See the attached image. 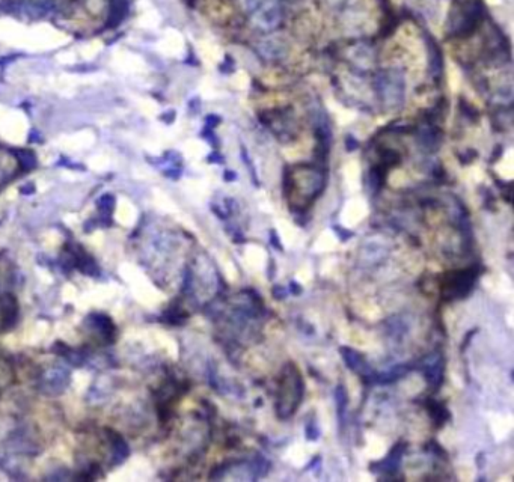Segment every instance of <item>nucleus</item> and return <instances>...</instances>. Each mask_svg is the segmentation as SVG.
<instances>
[{
    "label": "nucleus",
    "instance_id": "nucleus-7",
    "mask_svg": "<svg viewBox=\"0 0 514 482\" xmlns=\"http://www.w3.org/2000/svg\"><path fill=\"white\" fill-rule=\"evenodd\" d=\"M404 455V445L403 443H398L395 445L391 452L388 454V457L378 462H373L370 466L373 473H397L399 466H401V459Z\"/></svg>",
    "mask_w": 514,
    "mask_h": 482
},
{
    "label": "nucleus",
    "instance_id": "nucleus-21",
    "mask_svg": "<svg viewBox=\"0 0 514 482\" xmlns=\"http://www.w3.org/2000/svg\"><path fill=\"white\" fill-rule=\"evenodd\" d=\"M346 148H347V151H354V149H357L359 148V142L353 138V136H347L346 138Z\"/></svg>",
    "mask_w": 514,
    "mask_h": 482
},
{
    "label": "nucleus",
    "instance_id": "nucleus-6",
    "mask_svg": "<svg viewBox=\"0 0 514 482\" xmlns=\"http://www.w3.org/2000/svg\"><path fill=\"white\" fill-rule=\"evenodd\" d=\"M418 368L424 372V377L428 384H431L434 389L439 388L444 380V360L439 354L427 356L424 360L420 362Z\"/></svg>",
    "mask_w": 514,
    "mask_h": 482
},
{
    "label": "nucleus",
    "instance_id": "nucleus-20",
    "mask_svg": "<svg viewBox=\"0 0 514 482\" xmlns=\"http://www.w3.org/2000/svg\"><path fill=\"white\" fill-rule=\"evenodd\" d=\"M318 436H320V431L315 427V423H308V425H306V438L314 441V440L318 438Z\"/></svg>",
    "mask_w": 514,
    "mask_h": 482
},
{
    "label": "nucleus",
    "instance_id": "nucleus-16",
    "mask_svg": "<svg viewBox=\"0 0 514 482\" xmlns=\"http://www.w3.org/2000/svg\"><path fill=\"white\" fill-rule=\"evenodd\" d=\"M399 160H401V159H399V156H398V154H397L395 151H385V152L382 154V161H383V164L388 166V167L397 166V164L399 163Z\"/></svg>",
    "mask_w": 514,
    "mask_h": 482
},
{
    "label": "nucleus",
    "instance_id": "nucleus-22",
    "mask_svg": "<svg viewBox=\"0 0 514 482\" xmlns=\"http://www.w3.org/2000/svg\"><path fill=\"white\" fill-rule=\"evenodd\" d=\"M205 122H207V127H208V128H214V127L220 122V118L217 116V115H208L207 119H205Z\"/></svg>",
    "mask_w": 514,
    "mask_h": 482
},
{
    "label": "nucleus",
    "instance_id": "nucleus-9",
    "mask_svg": "<svg viewBox=\"0 0 514 482\" xmlns=\"http://www.w3.org/2000/svg\"><path fill=\"white\" fill-rule=\"evenodd\" d=\"M0 314H2V322L5 325H8V327L14 325L18 311H17L15 298L12 296L6 294L2 297V300H0Z\"/></svg>",
    "mask_w": 514,
    "mask_h": 482
},
{
    "label": "nucleus",
    "instance_id": "nucleus-18",
    "mask_svg": "<svg viewBox=\"0 0 514 482\" xmlns=\"http://www.w3.org/2000/svg\"><path fill=\"white\" fill-rule=\"evenodd\" d=\"M272 296H273L276 300H283L285 297L288 296V289H285V288L280 286V285H276V286H273V289H272Z\"/></svg>",
    "mask_w": 514,
    "mask_h": 482
},
{
    "label": "nucleus",
    "instance_id": "nucleus-23",
    "mask_svg": "<svg viewBox=\"0 0 514 482\" xmlns=\"http://www.w3.org/2000/svg\"><path fill=\"white\" fill-rule=\"evenodd\" d=\"M477 333H478V329H472L470 332H467V335H465V339H463V344H462V351H465V348L470 344V338L473 335H477Z\"/></svg>",
    "mask_w": 514,
    "mask_h": 482
},
{
    "label": "nucleus",
    "instance_id": "nucleus-2",
    "mask_svg": "<svg viewBox=\"0 0 514 482\" xmlns=\"http://www.w3.org/2000/svg\"><path fill=\"white\" fill-rule=\"evenodd\" d=\"M243 6L262 29H275L280 23V8L276 0H243Z\"/></svg>",
    "mask_w": 514,
    "mask_h": 482
},
{
    "label": "nucleus",
    "instance_id": "nucleus-11",
    "mask_svg": "<svg viewBox=\"0 0 514 482\" xmlns=\"http://www.w3.org/2000/svg\"><path fill=\"white\" fill-rule=\"evenodd\" d=\"M287 43L279 40V38H270V40L264 41L259 48L267 54V57H282L287 53Z\"/></svg>",
    "mask_w": 514,
    "mask_h": 482
},
{
    "label": "nucleus",
    "instance_id": "nucleus-14",
    "mask_svg": "<svg viewBox=\"0 0 514 482\" xmlns=\"http://www.w3.org/2000/svg\"><path fill=\"white\" fill-rule=\"evenodd\" d=\"M335 402H336V409H338V414L339 419L342 420V416H344L346 407H347V392L342 386H336L335 389Z\"/></svg>",
    "mask_w": 514,
    "mask_h": 482
},
{
    "label": "nucleus",
    "instance_id": "nucleus-1",
    "mask_svg": "<svg viewBox=\"0 0 514 482\" xmlns=\"http://www.w3.org/2000/svg\"><path fill=\"white\" fill-rule=\"evenodd\" d=\"M303 392H304V384L299 369L293 363H288L283 368L282 384L279 388L278 404H276L278 416L282 419L290 417L294 413V410L300 406Z\"/></svg>",
    "mask_w": 514,
    "mask_h": 482
},
{
    "label": "nucleus",
    "instance_id": "nucleus-17",
    "mask_svg": "<svg viewBox=\"0 0 514 482\" xmlns=\"http://www.w3.org/2000/svg\"><path fill=\"white\" fill-rule=\"evenodd\" d=\"M333 230H335V234L338 235V238L341 241H347V240H350L353 237V232H350L349 229H344L341 226H333Z\"/></svg>",
    "mask_w": 514,
    "mask_h": 482
},
{
    "label": "nucleus",
    "instance_id": "nucleus-19",
    "mask_svg": "<svg viewBox=\"0 0 514 482\" xmlns=\"http://www.w3.org/2000/svg\"><path fill=\"white\" fill-rule=\"evenodd\" d=\"M269 237H270V244H272L276 250H279V252H283V247H282V244H280V240H279V237H278L276 229H270Z\"/></svg>",
    "mask_w": 514,
    "mask_h": 482
},
{
    "label": "nucleus",
    "instance_id": "nucleus-13",
    "mask_svg": "<svg viewBox=\"0 0 514 482\" xmlns=\"http://www.w3.org/2000/svg\"><path fill=\"white\" fill-rule=\"evenodd\" d=\"M385 175L386 170L382 167H373L368 173V183H370V190L373 193H377L380 188H382L383 183H385Z\"/></svg>",
    "mask_w": 514,
    "mask_h": 482
},
{
    "label": "nucleus",
    "instance_id": "nucleus-25",
    "mask_svg": "<svg viewBox=\"0 0 514 482\" xmlns=\"http://www.w3.org/2000/svg\"><path fill=\"white\" fill-rule=\"evenodd\" d=\"M290 291H291L293 296H300L302 294V286L299 283H296L294 280H291L290 282Z\"/></svg>",
    "mask_w": 514,
    "mask_h": 482
},
{
    "label": "nucleus",
    "instance_id": "nucleus-4",
    "mask_svg": "<svg viewBox=\"0 0 514 482\" xmlns=\"http://www.w3.org/2000/svg\"><path fill=\"white\" fill-rule=\"evenodd\" d=\"M451 277L445 280V289L444 291L448 293L446 298H462L469 294V291L473 288L475 280H477L478 272L477 268H469V270H460L449 275Z\"/></svg>",
    "mask_w": 514,
    "mask_h": 482
},
{
    "label": "nucleus",
    "instance_id": "nucleus-3",
    "mask_svg": "<svg viewBox=\"0 0 514 482\" xmlns=\"http://www.w3.org/2000/svg\"><path fill=\"white\" fill-rule=\"evenodd\" d=\"M375 89L386 106H398L404 98V80L397 71H383L375 77Z\"/></svg>",
    "mask_w": 514,
    "mask_h": 482
},
{
    "label": "nucleus",
    "instance_id": "nucleus-24",
    "mask_svg": "<svg viewBox=\"0 0 514 482\" xmlns=\"http://www.w3.org/2000/svg\"><path fill=\"white\" fill-rule=\"evenodd\" d=\"M208 161H210V163L222 164V163H223V157L220 156L219 152H213V154H210V156H208Z\"/></svg>",
    "mask_w": 514,
    "mask_h": 482
},
{
    "label": "nucleus",
    "instance_id": "nucleus-10",
    "mask_svg": "<svg viewBox=\"0 0 514 482\" xmlns=\"http://www.w3.org/2000/svg\"><path fill=\"white\" fill-rule=\"evenodd\" d=\"M420 143L428 151L436 149L441 143V133L437 131L434 127H430V125L424 127L420 131Z\"/></svg>",
    "mask_w": 514,
    "mask_h": 482
},
{
    "label": "nucleus",
    "instance_id": "nucleus-15",
    "mask_svg": "<svg viewBox=\"0 0 514 482\" xmlns=\"http://www.w3.org/2000/svg\"><path fill=\"white\" fill-rule=\"evenodd\" d=\"M241 159H243V161H244L246 167L251 170V175H252L254 184H255V185H259V183H258V177H257V170H255V167H254V163H252L251 157L247 156V152H246V148H244V146H241Z\"/></svg>",
    "mask_w": 514,
    "mask_h": 482
},
{
    "label": "nucleus",
    "instance_id": "nucleus-8",
    "mask_svg": "<svg viewBox=\"0 0 514 482\" xmlns=\"http://www.w3.org/2000/svg\"><path fill=\"white\" fill-rule=\"evenodd\" d=\"M427 48H428V71L433 79H439L444 71V57L442 51L434 43V40H427Z\"/></svg>",
    "mask_w": 514,
    "mask_h": 482
},
{
    "label": "nucleus",
    "instance_id": "nucleus-12",
    "mask_svg": "<svg viewBox=\"0 0 514 482\" xmlns=\"http://www.w3.org/2000/svg\"><path fill=\"white\" fill-rule=\"evenodd\" d=\"M428 410H430V414L431 417L434 419V422L437 423V425H444V423L446 420H449V412L442 406L441 402H434V401H430L428 402Z\"/></svg>",
    "mask_w": 514,
    "mask_h": 482
},
{
    "label": "nucleus",
    "instance_id": "nucleus-26",
    "mask_svg": "<svg viewBox=\"0 0 514 482\" xmlns=\"http://www.w3.org/2000/svg\"><path fill=\"white\" fill-rule=\"evenodd\" d=\"M223 180H225V181H228V183H233V181H235V180H237V173H235V172H233V170H225V173H223Z\"/></svg>",
    "mask_w": 514,
    "mask_h": 482
},
{
    "label": "nucleus",
    "instance_id": "nucleus-5",
    "mask_svg": "<svg viewBox=\"0 0 514 482\" xmlns=\"http://www.w3.org/2000/svg\"><path fill=\"white\" fill-rule=\"evenodd\" d=\"M339 353H341L342 360L346 362L347 368H350L353 372L359 374L367 384H374L375 372L368 366V363L365 362L362 354H359L353 348H349V346H341Z\"/></svg>",
    "mask_w": 514,
    "mask_h": 482
}]
</instances>
